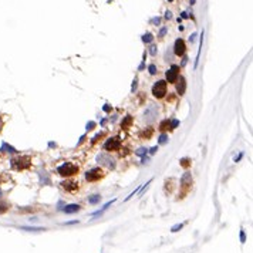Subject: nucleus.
<instances>
[{"label": "nucleus", "instance_id": "obj_32", "mask_svg": "<svg viewBox=\"0 0 253 253\" xmlns=\"http://www.w3.org/2000/svg\"><path fill=\"white\" fill-rule=\"evenodd\" d=\"M245 239H246V238H245V232L242 230V232H240V240H242V243H245Z\"/></svg>", "mask_w": 253, "mask_h": 253}, {"label": "nucleus", "instance_id": "obj_9", "mask_svg": "<svg viewBox=\"0 0 253 253\" xmlns=\"http://www.w3.org/2000/svg\"><path fill=\"white\" fill-rule=\"evenodd\" d=\"M186 51V45H185V41L182 39H176L175 40V45H174V53L176 56H183Z\"/></svg>", "mask_w": 253, "mask_h": 253}, {"label": "nucleus", "instance_id": "obj_3", "mask_svg": "<svg viewBox=\"0 0 253 253\" xmlns=\"http://www.w3.org/2000/svg\"><path fill=\"white\" fill-rule=\"evenodd\" d=\"M165 94H166V81H164V80L156 81L152 87V95L155 98H164Z\"/></svg>", "mask_w": 253, "mask_h": 253}, {"label": "nucleus", "instance_id": "obj_15", "mask_svg": "<svg viewBox=\"0 0 253 253\" xmlns=\"http://www.w3.org/2000/svg\"><path fill=\"white\" fill-rule=\"evenodd\" d=\"M131 124H132V117H131V115H127V117H125V120L121 122V127H122L124 130H128Z\"/></svg>", "mask_w": 253, "mask_h": 253}, {"label": "nucleus", "instance_id": "obj_40", "mask_svg": "<svg viewBox=\"0 0 253 253\" xmlns=\"http://www.w3.org/2000/svg\"><path fill=\"white\" fill-rule=\"evenodd\" d=\"M1 127H3V121H1V117H0V130H1Z\"/></svg>", "mask_w": 253, "mask_h": 253}, {"label": "nucleus", "instance_id": "obj_41", "mask_svg": "<svg viewBox=\"0 0 253 253\" xmlns=\"http://www.w3.org/2000/svg\"><path fill=\"white\" fill-rule=\"evenodd\" d=\"M169 1H172V0H169Z\"/></svg>", "mask_w": 253, "mask_h": 253}, {"label": "nucleus", "instance_id": "obj_18", "mask_svg": "<svg viewBox=\"0 0 253 253\" xmlns=\"http://www.w3.org/2000/svg\"><path fill=\"white\" fill-rule=\"evenodd\" d=\"M100 201H101V196H100V195H94V196H91V198H88V202H90V203H92V205H95V203H98Z\"/></svg>", "mask_w": 253, "mask_h": 253}, {"label": "nucleus", "instance_id": "obj_26", "mask_svg": "<svg viewBox=\"0 0 253 253\" xmlns=\"http://www.w3.org/2000/svg\"><path fill=\"white\" fill-rule=\"evenodd\" d=\"M182 226H183L182 223H179V225H175V226H172V229H171V230H172V232H178L179 229H182Z\"/></svg>", "mask_w": 253, "mask_h": 253}, {"label": "nucleus", "instance_id": "obj_22", "mask_svg": "<svg viewBox=\"0 0 253 253\" xmlns=\"http://www.w3.org/2000/svg\"><path fill=\"white\" fill-rule=\"evenodd\" d=\"M148 70H149V74H152V76H155L156 73V65L155 64H149V67H148Z\"/></svg>", "mask_w": 253, "mask_h": 253}, {"label": "nucleus", "instance_id": "obj_28", "mask_svg": "<svg viewBox=\"0 0 253 253\" xmlns=\"http://www.w3.org/2000/svg\"><path fill=\"white\" fill-rule=\"evenodd\" d=\"M178 124H179V121H178V120H174V121L171 122V128H172V130L176 128V127H178Z\"/></svg>", "mask_w": 253, "mask_h": 253}, {"label": "nucleus", "instance_id": "obj_11", "mask_svg": "<svg viewBox=\"0 0 253 253\" xmlns=\"http://www.w3.org/2000/svg\"><path fill=\"white\" fill-rule=\"evenodd\" d=\"M63 185V188L65 189V191H70V192H74L76 189H78V182L76 181H65L61 183Z\"/></svg>", "mask_w": 253, "mask_h": 253}, {"label": "nucleus", "instance_id": "obj_21", "mask_svg": "<svg viewBox=\"0 0 253 253\" xmlns=\"http://www.w3.org/2000/svg\"><path fill=\"white\" fill-rule=\"evenodd\" d=\"M3 149H6V152H16V149L13 148V147H10V145H7V144H3L1 145V151Z\"/></svg>", "mask_w": 253, "mask_h": 253}, {"label": "nucleus", "instance_id": "obj_31", "mask_svg": "<svg viewBox=\"0 0 253 253\" xmlns=\"http://www.w3.org/2000/svg\"><path fill=\"white\" fill-rule=\"evenodd\" d=\"M165 19H166V20H171V19H172V13H171L169 10L166 12V13H165Z\"/></svg>", "mask_w": 253, "mask_h": 253}, {"label": "nucleus", "instance_id": "obj_5", "mask_svg": "<svg viewBox=\"0 0 253 253\" xmlns=\"http://www.w3.org/2000/svg\"><path fill=\"white\" fill-rule=\"evenodd\" d=\"M156 117H158V110H156V107L155 105H149L148 108L145 110V114H144L145 122L152 124L154 121H156Z\"/></svg>", "mask_w": 253, "mask_h": 253}, {"label": "nucleus", "instance_id": "obj_23", "mask_svg": "<svg viewBox=\"0 0 253 253\" xmlns=\"http://www.w3.org/2000/svg\"><path fill=\"white\" fill-rule=\"evenodd\" d=\"M168 141V135L166 134H162V135L159 136V144H165Z\"/></svg>", "mask_w": 253, "mask_h": 253}, {"label": "nucleus", "instance_id": "obj_2", "mask_svg": "<svg viewBox=\"0 0 253 253\" xmlns=\"http://www.w3.org/2000/svg\"><path fill=\"white\" fill-rule=\"evenodd\" d=\"M78 165L73 162H64L63 165H60L59 168H57V172H59L61 176H74L78 174Z\"/></svg>", "mask_w": 253, "mask_h": 253}, {"label": "nucleus", "instance_id": "obj_39", "mask_svg": "<svg viewBox=\"0 0 253 253\" xmlns=\"http://www.w3.org/2000/svg\"><path fill=\"white\" fill-rule=\"evenodd\" d=\"M189 1H191V4H192V6H194L195 3H196V0H189Z\"/></svg>", "mask_w": 253, "mask_h": 253}, {"label": "nucleus", "instance_id": "obj_14", "mask_svg": "<svg viewBox=\"0 0 253 253\" xmlns=\"http://www.w3.org/2000/svg\"><path fill=\"white\" fill-rule=\"evenodd\" d=\"M159 130L162 131V132H165V131H168V130H172V128H171V121L164 120L162 122L159 124Z\"/></svg>", "mask_w": 253, "mask_h": 253}, {"label": "nucleus", "instance_id": "obj_30", "mask_svg": "<svg viewBox=\"0 0 253 253\" xmlns=\"http://www.w3.org/2000/svg\"><path fill=\"white\" fill-rule=\"evenodd\" d=\"M136 83H138V80L135 78V80L132 81V87H131V90H132V91H135V90H136Z\"/></svg>", "mask_w": 253, "mask_h": 253}, {"label": "nucleus", "instance_id": "obj_37", "mask_svg": "<svg viewBox=\"0 0 253 253\" xmlns=\"http://www.w3.org/2000/svg\"><path fill=\"white\" fill-rule=\"evenodd\" d=\"M188 63V57H183V60H182V65H185Z\"/></svg>", "mask_w": 253, "mask_h": 253}, {"label": "nucleus", "instance_id": "obj_20", "mask_svg": "<svg viewBox=\"0 0 253 253\" xmlns=\"http://www.w3.org/2000/svg\"><path fill=\"white\" fill-rule=\"evenodd\" d=\"M7 209H9V205H7L6 202H1V201H0V213H4Z\"/></svg>", "mask_w": 253, "mask_h": 253}, {"label": "nucleus", "instance_id": "obj_25", "mask_svg": "<svg viewBox=\"0 0 253 253\" xmlns=\"http://www.w3.org/2000/svg\"><path fill=\"white\" fill-rule=\"evenodd\" d=\"M156 51H158V50H156V45H151V47H149V53H151V56H155Z\"/></svg>", "mask_w": 253, "mask_h": 253}, {"label": "nucleus", "instance_id": "obj_24", "mask_svg": "<svg viewBox=\"0 0 253 253\" xmlns=\"http://www.w3.org/2000/svg\"><path fill=\"white\" fill-rule=\"evenodd\" d=\"M135 154H136L138 156H142L144 154H147V148H139V149H138V151L135 152Z\"/></svg>", "mask_w": 253, "mask_h": 253}, {"label": "nucleus", "instance_id": "obj_7", "mask_svg": "<svg viewBox=\"0 0 253 253\" xmlns=\"http://www.w3.org/2000/svg\"><path fill=\"white\" fill-rule=\"evenodd\" d=\"M121 147V141H120V138H110L107 142L104 144V149L105 151H118Z\"/></svg>", "mask_w": 253, "mask_h": 253}, {"label": "nucleus", "instance_id": "obj_16", "mask_svg": "<svg viewBox=\"0 0 253 253\" xmlns=\"http://www.w3.org/2000/svg\"><path fill=\"white\" fill-rule=\"evenodd\" d=\"M152 134H154V130H152V128H147V132H145V131H142V132H141V136L148 139V138H151V136H152Z\"/></svg>", "mask_w": 253, "mask_h": 253}, {"label": "nucleus", "instance_id": "obj_17", "mask_svg": "<svg viewBox=\"0 0 253 253\" xmlns=\"http://www.w3.org/2000/svg\"><path fill=\"white\" fill-rule=\"evenodd\" d=\"M152 40H154V36H152L151 33H145V34L142 36V41H144V43H151Z\"/></svg>", "mask_w": 253, "mask_h": 253}, {"label": "nucleus", "instance_id": "obj_12", "mask_svg": "<svg viewBox=\"0 0 253 253\" xmlns=\"http://www.w3.org/2000/svg\"><path fill=\"white\" fill-rule=\"evenodd\" d=\"M65 213H76V212H78L80 210V205H76V203H71V205H67L64 209Z\"/></svg>", "mask_w": 253, "mask_h": 253}, {"label": "nucleus", "instance_id": "obj_35", "mask_svg": "<svg viewBox=\"0 0 253 253\" xmlns=\"http://www.w3.org/2000/svg\"><path fill=\"white\" fill-rule=\"evenodd\" d=\"M195 37H196V33H194V34L191 36V39H189V40H191V43H194V41H195Z\"/></svg>", "mask_w": 253, "mask_h": 253}, {"label": "nucleus", "instance_id": "obj_1", "mask_svg": "<svg viewBox=\"0 0 253 253\" xmlns=\"http://www.w3.org/2000/svg\"><path fill=\"white\" fill-rule=\"evenodd\" d=\"M32 165V158L27 155H21L17 156V158H13L12 159V168L16 169V171H23V169L30 168Z\"/></svg>", "mask_w": 253, "mask_h": 253}, {"label": "nucleus", "instance_id": "obj_19", "mask_svg": "<svg viewBox=\"0 0 253 253\" xmlns=\"http://www.w3.org/2000/svg\"><path fill=\"white\" fill-rule=\"evenodd\" d=\"M181 165L183 166V168H188L189 165H191V159H189V158H182V159H181Z\"/></svg>", "mask_w": 253, "mask_h": 253}, {"label": "nucleus", "instance_id": "obj_42", "mask_svg": "<svg viewBox=\"0 0 253 253\" xmlns=\"http://www.w3.org/2000/svg\"><path fill=\"white\" fill-rule=\"evenodd\" d=\"M0 194H1V192H0Z\"/></svg>", "mask_w": 253, "mask_h": 253}, {"label": "nucleus", "instance_id": "obj_38", "mask_svg": "<svg viewBox=\"0 0 253 253\" xmlns=\"http://www.w3.org/2000/svg\"><path fill=\"white\" fill-rule=\"evenodd\" d=\"M186 17H188V13H185V12H183V13H182V19H186Z\"/></svg>", "mask_w": 253, "mask_h": 253}, {"label": "nucleus", "instance_id": "obj_13", "mask_svg": "<svg viewBox=\"0 0 253 253\" xmlns=\"http://www.w3.org/2000/svg\"><path fill=\"white\" fill-rule=\"evenodd\" d=\"M191 182H192V176H191V174H189V172H185L183 176H182V179H181V185L182 186H186V185H191Z\"/></svg>", "mask_w": 253, "mask_h": 253}, {"label": "nucleus", "instance_id": "obj_10", "mask_svg": "<svg viewBox=\"0 0 253 253\" xmlns=\"http://www.w3.org/2000/svg\"><path fill=\"white\" fill-rule=\"evenodd\" d=\"M176 81H178V83H176V92H178L179 95H183V94H185V90H186V81H185L183 77H178Z\"/></svg>", "mask_w": 253, "mask_h": 253}, {"label": "nucleus", "instance_id": "obj_4", "mask_svg": "<svg viewBox=\"0 0 253 253\" xmlns=\"http://www.w3.org/2000/svg\"><path fill=\"white\" fill-rule=\"evenodd\" d=\"M103 178H104V171L101 168H92L87 171V174H85V179L88 182H97Z\"/></svg>", "mask_w": 253, "mask_h": 253}, {"label": "nucleus", "instance_id": "obj_29", "mask_svg": "<svg viewBox=\"0 0 253 253\" xmlns=\"http://www.w3.org/2000/svg\"><path fill=\"white\" fill-rule=\"evenodd\" d=\"M151 21H152L154 24H159V23H161V17H154Z\"/></svg>", "mask_w": 253, "mask_h": 253}, {"label": "nucleus", "instance_id": "obj_27", "mask_svg": "<svg viewBox=\"0 0 253 253\" xmlns=\"http://www.w3.org/2000/svg\"><path fill=\"white\" fill-rule=\"evenodd\" d=\"M165 34H166V27H162V29L159 30V34H158V36H159V37H164Z\"/></svg>", "mask_w": 253, "mask_h": 253}, {"label": "nucleus", "instance_id": "obj_8", "mask_svg": "<svg viewBox=\"0 0 253 253\" xmlns=\"http://www.w3.org/2000/svg\"><path fill=\"white\" fill-rule=\"evenodd\" d=\"M97 159H98V162L105 164L110 169L115 168V159H114V158H111L110 155H107V154H100V155L97 156Z\"/></svg>", "mask_w": 253, "mask_h": 253}, {"label": "nucleus", "instance_id": "obj_36", "mask_svg": "<svg viewBox=\"0 0 253 253\" xmlns=\"http://www.w3.org/2000/svg\"><path fill=\"white\" fill-rule=\"evenodd\" d=\"M144 67H145V61H142V63H141V65H139V67H138V70H139V71H141V70H142Z\"/></svg>", "mask_w": 253, "mask_h": 253}, {"label": "nucleus", "instance_id": "obj_6", "mask_svg": "<svg viewBox=\"0 0 253 253\" xmlns=\"http://www.w3.org/2000/svg\"><path fill=\"white\" fill-rule=\"evenodd\" d=\"M166 80H168V83H176V80H178V77H179V65H172L171 68H169L168 71H166Z\"/></svg>", "mask_w": 253, "mask_h": 253}, {"label": "nucleus", "instance_id": "obj_34", "mask_svg": "<svg viewBox=\"0 0 253 253\" xmlns=\"http://www.w3.org/2000/svg\"><path fill=\"white\" fill-rule=\"evenodd\" d=\"M156 151H158V147H154V148H151V151H149V152H151V154H155Z\"/></svg>", "mask_w": 253, "mask_h": 253}, {"label": "nucleus", "instance_id": "obj_33", "mask_svg": "<svg viewBox=\"0 0 253 253\" xmlns=\"http://www.w3.org/2000/svg\"><path fill=\"white\" fill-rule=\"evenodd\" d=\"M92 127H95V124H94V122H90L88 125H87V130H92Z\"/></svg>", "mask_w": 253, "mask_h": 253}]
</instances>
